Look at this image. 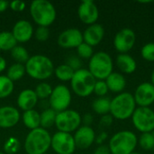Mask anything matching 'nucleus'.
Masks as SVG:
<instances>
[{
	"instance_id": "nucleus-1",
	"label": "nucleus",
	"mask_w": 154,
	"mask_h": 154,
	"mask_svg": "<svg viewBox=\"0 0 154 154\" xmlns=\"http://www.w3.org/2000/svg\"><path fill=\"white\" fill-rule=\"evenodd\" d=\"M137 108L134 95L130 92H122L111 99L110 115L114 119L125 121L132 117Z\"/></svg>"
},
{
	"instance_id": "nucleus-2",
	"label": "nucleus",
	"mask_w": 154,
	"mask_h": 154,
	"mask_svg": "<svg viewBox=\"0 0 154 154\" xmlns=\"http://www.w3.org/2000/svg\"><path fill=\"white\" fill-rule=\"evenodd\" d=\"M51 136L42 127L31 130L24 140V151L27 154H44L51 147Z\"/></svg>"
},
{
	"instance_id": "nucleus-3",
	"label": "nucleus",
	"mask_w": 154,
	"mask_h": 154,
	"mask_svg": "<svg viewBox=\"0 0 154 154\" xmlns=\"http://www.w3.org/2000/svg\"><path fill=\"white\" fill-rule=\"evenodd\" d=\"M26 73L32 79L43 80L49 79L54 73V66L50 58L37 54L31 56L24 64Z\"/></svg>"
},
{
	"instance_id": "nucleus-4",
	"label": "nucleus",
	"mask_w": 154,
	"mask_h": 154,
	"mask_svg": "<svg viewBox=\"0 0 154 154\" xmlns=\"http://www.w3.org/2000/svg\"><path fill=\"white\" fill-rule=\"evenodd\" d=\"M138 145V137L129 130L116 133L108 142L111 154H130L134 152Z\"/></svg>"
},
{
	"instance_id": "nucleus-5",
	"label": "nucleus",
	"mask_w": 154,
	"mask_h": 154,
	"mask_svg": "<svg viewBox=\"0 0 154 154\" xmlns=\"http://www.w3.org/2000/svg\"><path fill=\"white\" fill-rule=\"evenodd\" d=\"M30 14L39 26L49 27L56 19L57 12L54 5L47 0H34L30 5Z\"/></svg>"
},
{
	"instance_id": "nucleus-6",
	"label": "nucleus",
	"mask_w": 154,
	"mask_h": 154,
	"mask_svg": "<svg viewBox=\"0 0 154 154\" xmlns=\"http://www.w3.org/2000/svg\"><path fill=\"white\" fill-rule=\"evenodd\" d=\"M88 69L97 80H106L113 72L114 61L107 52L97 51L89 60Z\"/></svg>"
},
{
	"instance_id": "nucleus-7",
	"label": "nucleus",
	"mask_w": 154,
	"mask_h": 154,
	"mask_svg": "<svg viewBox=\"0 0 154 154\" xmlns=\"http://www.w3.org/2000/svg\"><path fill=\"white\" fill-rule=\"evenodd\" d=\"M97 79L87 69H80L75 71L70 85L72 91L80 97H89L94 92Z\"/></svg>"
},
{
	"instance_id": "nucleus-8",
	"label": "nucleus",
	"mask_w": 154,
	"mask_h": 154,
	"mask_svg": "<svg viewBox=\"0 0 154 154\" xmlns=\"http://www.w3.org/2000/svg\"><path fill=\"white\" fill-rule=\"evenodd\" d=\"M82 124V116L75 110L67 109L57 113L55 125L60 132L71 134L76 132Z\"/></svg>"
},
{
	"instance_id": "nucleus-9",
	"label": "nucleus",
	"mask_w": 154,
	"mask_h": 154,
	"mask_svg": "<svg viewBox=\"0 0 154 154\" xmlns=\"http://www.w3.org/2000/svg\"><path fill=\"white\" fill-rule=\"evenodd\" d=\"M131 119L134 127L141 134L154 132V111L152 108L137 106Z\"/></svg>"
},
{
	"instance_id": "nucleus-10",
	"label": "nucleus",
	"mask_w": 154,
	"mask_h": 154,
	"mask_svg": "<svg viewBox=\"0 0 154 154\" xmlns=\"http://www.w3.org/2000/svg\"><path fill=\"white\" fill-rule=\"evenodd\" d=\"M71 92L65 85L56 86L49 98V104L51 109L59 113L67 110L71 103Z\"/></svg>"
},
{
	"instance_id": "nucleus-11",
	"label": "nucleus",
	"mask_w": 154,
	"mask_h": 154,
	"mask_svg": "<svg viewBox=\"0 0 154 154\" xmlns=\"http://www.w3.org/2000/svg\"><path fill=\"white\" fill-rule=\"evenodd\" d=\"M51 147L57 154H73L77 148L73 135L60 131L51 136Z\"/></svg>"
},
{
	"instance_id": "nucleus-12",
	"label": "nucleus",
	"mask_w": 154,
	"mask_h": 154,
	"mask_svg": "<svg viewBox=\"0 0 154 154\" xmlns=\"http://www.w3.org/2000/svg\"><path fill=\"white\" fill-rule=\"evenodd\" d=\"M136 34L131 28H123L114 37V47L120 53H128L134 46Z\"/></svg>"
},
{
	"instance_id": "nucleus-13",
	"label": "nucleus",
	"mask_w": 154,
	"mask_h": 154,
	"mask_svg": "<svg viewBox=\"0 0 154 154\" xmlns=\"http://www.w3.org/2000/svg\"><path fill=\"white\" fill-rule=\"evenodd\" d=\"M134 98L139 107H150L154 104V86L151 82H143L136 88Z\"/></svg>"
},
{
	"instance_id": "nucleus-14",
	"label": "nucleus",
	"mask_w": 154,
	"mask_h": 154,
	"mask_svg": "<svg viewBox=\"0 0 154 154\" xmlns=\"http://www.w3.org/2000/svg\"><path fill=\"white\" fill-rule=\"evenodd\" d=\"M78 15L79 20L88 25L97 23L99 17L97 5L91 0H84L78 8Z\"/></svg>"
},
{
	"instance_id": "nucleus-15",
	"label": "nucleus",
	"mask_w": 154,
	"mask_h": 154,
	"mask_svg": "<svg viewBox=\"0 0 154 154\" xmlns=\"http://www.w3.org/2000/svg\"><path fill=\"white\" fill-rule=\"evenodd\" d=\"M83 42V33L77 28H69L58 37V44L64 49L78 48Z\"/></svg>"
},
{
	"instance_id": "nucleus-16",
	"label": "nucleus",
	"mask_w": 154,
	"mask_h": 154,
	"mask_svg": "<svg viewBox=\"0 0 154 154\" xmlns=\"http://www.w3.org/2000/svg\"><path fill=\"white\" fill-rule=\"evenodd\" d=\"M96 136V133L91 126H80L73 135L76 147L82 150L89 148L95 143Z\"/></svg>"
},
{
	"instance_id": "nucleus-17",
	"label": "nucleus",
	"mask_w": 154,
	"mask_h": 154,
	"mask_svg": "<svg viewBox=\"0 0 154 154\" xmlns=\"http://www.w3.org/2000/svg\"><path fill=\"white\" fill-rule=\"evenodd\" d=\"M21 118L20 112L12 106L0 107V128L7 129L15 126Z\"/></svg>"
},
{
	"instance_id": "nucleus-18",
	"label": "nucleus",
	"mask_w": 154,
	"mask_h": 154,
	"mask_svg": "<svg viewBox=\"0 0 154 154\" xmlns=\"http://www.w3.org/2000/svg\"><path fill=\"white\" fill-rule=\"evenodd\" d=\"M12 33L17 42H27L33 35V27L29 21L19 20L14 23Z\"/></svg>"
},
{
	"instance_id": "nucleus-19",
	"label": "nucleus",
	"mask_w": 154,
	"mask_h": 154,
	"mask_svg": "<svg viewBox=\"0 0 154 154\" xmlns=\"http://www.w3.org/2000/svg\"><path fill=\"white\" fill-rule=\"evenodd\" d=\"M105 29L99 23L88 25L83 32V42L91 47L98 45L104 39Z\"/></svg>"
},
{
	"instance_id": "nucleus-20",
	"label": "nucleus",
	"mask_w": 154,
	"mask_h": 154,
	"mask_svg": "<svg viewBox=\"0 0 154 154\" xmlns=\"http://www.w3.org/2000/svg\"><path fill=\"white\" fill-rule=\"evenodd\" d=\"M38 103V97L32 89H23L17 97V106L23 112L32 110Z\"/></svg>"
},
{
	"instance_id": "nucleus-21",
	"label": "nucleus",
	"mask_w": 154,
	"mask_h": 154,
	"mask_svg": "<svg viewBox=\"0 0 154 154\" xmlns=\"http://www.w3.org/2000/svg\"><path fill=\"white\" fill-rule=\"evenodd\" d=\"M116 65L124 74H133L137 69V62L129 53H120L116 56Z\"/></svg>"
},
{
	"instance_id": "nucleus-22",
	"label": "nucleus",
	"mask_w": 154,
	"mask_h": 154,
	"mask_svg": "<svg viewBox=\"0 0 154 154\" xmlns=\"http://www.w3.org/2000/svg\"><path fill=\"white\" fill-rule=\"evenodd\" d=\"M105 81L107 85L108 90L113 93H116V94H120V93L124 92V90L125 89V87L127 85L125 77L122 73L115 72V71H113L106 79Z\"/></svg>"
},
{
	"instance_id": "nucleus-23",
	"label": "nucleus",
	"mask_w": 154,
	"mask_h": 154,
	"mask_svg": "<svg viewBox=\"0 0 154 154\" xmlns=\"http://www.w3.org/2000/svg\"><path fill=\"white\" fill-rule=\"evenodd\" d=\"M22 119L23 125L30 130L41 127V116L34 109L23 112Z\"/></svg>"
},
{
	"instance_id": "nucleus-24",
	"label": "nucleus",
	"mask_w": 154,
	"mask_h": 154,
	"mask_svg": "<svg viewBox=\"0 0 154 154\" xmlns=\"http://www.w3.org/2000/svg\"><path fill=\"white\" fill-rule=\"evenodd\" d=\"M111 99L107 97H97L92 103V108L94 112L99 116H105L110 113Z\"/></svg>"
},
{
	"instance_id": "nucleus-25",
	"label": "nucleus",
	"mask_w": 154,
	"mask_h": 154,
	"mask_svg": "<svg viewBox=\"0 0 154 154\" xmlns=\"http://www.w3.org/2000/svg\"><path fill=\"white\" fill-rule=\"evenodd\" d=\"M17 45L12 32H0V51H12Z\"/></svg>"
},
{
	"instance_id": "nucleus-26",
	"label": "nucleus",
	"mask_w": 154,
	"mask_h": 154,
	"mask_svg": "<svg viewBox=\"0 0 154 154\" xmlns=\"http://www.w3.org/2000/svg\"><path fill=\"white\" fill-rule=\"evenodd\" d=\"M25 73H26V71H25V67L23 64L14 63L7 69L6 77L10 80L14 82V81L20 80L24 76Z\"/></svg>"
},
{
	"instance_id": "nucleus-27",
	"label": "nucleus",
	"mask_w": 154,
	"mask_h": 154,
	"mask_svg": "<svg viewBox=\"0 0 154 154\" xmlns=\"http://www.w3.org/2000/svg\"><path fill=\"white\" fill-rule=\"evenodd\" d=\"M40 116H41V127L42 128L47 129L55 125L57 112H55L51 107L44 109L40 114Z\"/></svg>"
},
{
	"instance_id": "nucleus-28",
	"label": "nucleus",
	"mask_w": 154,
	"mask_h": 154,
	"mask_svg": "<svg viewBox=\"0 0 154 154\" xmlns=\"http://www.w3.org/2000/svg\"><path fill=\"white\" fill-rule=\"evenodd\" d=\"M75 71L67 64H61L58 66L56 69H54V74L55 76L61 81L67 82L70 81L73 78Z\"/></svg>"
},
{
	"instance_id": "nucleus-29",
	"label": "nucleus",
	"mask_w": 154,
	"mask_h": 154,
	"mask_svg": "<svg viewBox=\"0 0 154 154\" xmlns=\"http://www.w3.org/2000/svg\"><path fill=\"white\" fill-rule=\"evenodd\" d=\"M14 88V82L10 80L6 75H0V99L9 97Z\"/></svg>"
},
{
	"instance_id": "nucleus-30",
	"label": "nucleus",
	"mask_w": 154,
	"mask_h": 154,
	"mask_svg": "<svg viewBox=\"0 0 154 154\" xmlns=\"http://www.w3.org/2000/svg\"><path fill=\"white\" fill-rule=\"evenodd\" d=\"M11 56L16 61V63H20V64H23V65L26 63V61L30 58L27 50L24 47L20 46V45H16L11 51Z\"/></svg>"
},
{
	"instance_id": "nucleus-31",
	"label": "nucleus",
	"mask_w": 154,
	"mask_h": 154,
	"mask_svg": "<svg viewBox=\"0 0 154 154\" xmlns=\"http://www.w3.org/2000/svg\"><path fill=\"white\" fill-rule=\"evenodd\" d=\"M138 145L144 151L154 150V132L142 134L138 138Z\"/></svg>"
},
{
	"instance_id": "nucleus-32",
	"label": "nucleus",
	"mask_w": 154,
	"mask_h": 154,
	"mask_svg": "<svg viewBox=\"0 0 154 154\" xmlns=\"http://www.w3.org/2000/svg\"><path fill=\"white\" fill-rule=\"evenodd\" d=\"M52 88L49 83L46 82H42L38 84L34 89V92L38 97V99L41 100H46L47 98H50L51 92H52Z\"/></svg>"
},
{
	"instance_id": "nucleus-33",
	"label": "nucleus",
	"mask_w": 154,
	"mask_h": 154,
	"mask_svg": "<svg viewBox=\"0 0 154 154\" xmlns=\"http://www.w3.org/2000/svg\"><path fill=\"white\" fill-rule=\"evenodd\" d=\"M77 53H78V57L79 59H83V60H90L91 57L94 55V51H93V47H91L90 45L87 44L86 42H82L78 48H77Z\"/></svg>"
},
{
	"instance_id": "nucleus-34",
	"label": "nucleus",
	"mask_w": 154,
	"mask_h": 154,
	"mask_svg": "<svg viewBox=\"0 0 154 154\" xmlns=\"http://www.w3.org/2000/svg\"><path fill=\"white\" fill-rule=\"evenodd\" d=\"M19 149H20V142L18 141V139L14 137H9L5 141L4 145V151L5 152V153H16L19 151Z\"/></svg>"
},
{
	"instance_id": "nucleus-35",
	"label": "nucleus",
	"mask_w": 154,
	"mask_h": 154,
	"mask_svg": "<svg viewBox=\"0 0 154 154\" xmlns=\"http://www.w3.org/2000/svg\"><path fill=\"white\" fill-rule=\"evenodd\" d=\"M143 59L149 62L154 61V42H148L144 44L141 50Z\"/></svg>"
},
{
	"instance_id": "nucleus-36",
	"label": "nucleus",
	"mask_w": 154,
	"mask_h": 154,
	"mask_svg": "<svg viewBox=\"0 0 154 154\" xmlns=\"http://www.w3.org/2000/svg\"><path fill=\"white\" fill-rule=\"evenodd\" d=\"M108 88L105 80H97L94 88V92L98 97H104L108 93Z\"/></svg>"
},
{
	"instance_id": "nucleus-37",
	"label": "nucleus",
	"mask_w": 154,
	"mask_h": 154,
	"mask_svg": "<svg viewBox=\"0 0 154 154\" xmlns=\"http://www.w3.org/2000/svg\"><path fill=\"white\" fill-rule=\"evenodd\" d=\"M34 35H35V38L39 42H45L46 40H48V38L50 36V30H49L48 27L39 26L36 29V32H35Z\"/></svg>"
},
{
	"instance_id": "nucleus-38",
	"label": "nucleus",
	"mask_w": 154,
	"mask_h": 154,
	"mask_svg": "<svg viewBox=\"0 0 154 154\" xmlns=\"http://www.w3.org/2000/svg\"><path fill=\"white\" fill-rule=\"evenodd\" d=\"M67 65H69L74 71H77L81 68V65H82V62H81V60L78 57V56H71L68 59V61L66 63Z\"/></svg>"
},
{
	"instance_id": "nucleus-39",
	"label": "nucleus",
	"mask_w": 154,
	"mask_h": 154,
	"mask_svg": "<svg viewBox=\"0 0 154 154\" xmlns=\"http://www.w3.org/2000/svg\"><path fill=\"white\" fill-rule=\"evenodd\" d=\"M9 7L14 12H21L24 10V8L26 7V4L20 0H14L9 3Z\"/></svg>"
},
{
	"instance_id": "nucleus-40",
	"label": "nucleus",
	"mask_w": 154,
	"mask_h": 154,
	"mask_svg": "<svg viewBox=\"0 0 154 154\" xmlns=\"http://www.w3.org/2000/svg\"><path fill=\"white\" fill-rule=\"evenodd\" d=\"M113 123H114V118L110 114L102 116L100 118V121H99V125L103 128H106V127L111 126L113 125Z\"/></svg>"
},
{
	"instance_id": "nucleus-41",
	"label": "nucleus",
	"mask_w": 154,
	"mask_h": 154,
	"mask_svg": "<svg viewBox=\"0 0 154 154\" xmlns=\"http://www.w3.org/2000/svg\"><path fill=\"white\" fill-rule=\"evenodd\" d=\"M94 154H111V152L109 150L108 145H98L96 150L94 151Z\"/></svg>"
},
{
	"instance_id": "nucleus-42",
	"label": "nucleus",
	"mask_w": 154,
	"mask_h": 154,
	"mask_svg": "<svg viewBox=\"0 0 154 154\" xmlns=\"http://www.w3.org/2000/svg\"><path fill=\"white\" fill-rule=\"evenodd\" d=\"M107 137H108V134L106 132H101L97 136H96V141L95 143L98 145H102L104 144V143L107 140Z\"/></svg>"
},
{
	"instance_id": "nucleus-43",
	"label": "nucleus",
	"mask_w": 154,
	"mask_h": 154,
	"mask_svg": "<svg viewBox=\"0 0 154 154\" xmlns=\"http://www.w3.org/2000/svg\"><path fill=\"white\" fill-rule=\"evenodd\" d=\"M94 121V117L91 114L88 113V114H85L82 117V123L84 124V125L86 126H90L92 125Z\"/></svg>"
},
{
	"instance_id": "nucleus-44",
	"label": "nucleus",
	"mask_w": 154,
	"mask_h": 154,
	"mask_svg": "<svg viewBox=\"0 0 154 154\" xmlns=\"http://www.w3.org/2000/svg\"><path fill=\"white\" fill-rule=\"evenodd\" d=\"M9 6V3L5 0H0V13L5 11Z\"/></svg>"
},
{
	"instance_id": "nucleus-45",
	"label": "nucleus",
	"mask_w": 154,
	"mask_h": 154,
	"mask_svg": "<svg viewBox=\"0 0 154 154\" xmlns=\"http://www.w3.org/2000/svg\"><path fill=\"white\" fill-rule=\"evenodd\" d=\"M5 69H6V60L2 56H0V72L4 71Z\"/></svg>"
},
{
	"instance_id": "nucleus-46",
	"label": "nucleus",
	"mask_w": 154,
	"mask_h": 154,
	"mask_svg": "<svg viewBox=\"0 0 154 154\" xmlns=\"http://www.w3.org/2000/svg\"><path fill=\"white\" fill-rule=\"evenodd\" d=\"M151 83L154 86V69L152 70V74H151Z\"/></svg>"
},
{
	"instance_id": "nucleus-47",
	"label": "nucleus",
	"mask_w": 154,
	"mask_h": 154,
	"mask_svg": "<svg viewBox=\"0 0 154 154\" xmlns=\"http://www.w3.org/2000/svg\"><path fill=\"white\" fill-rule=\"evenodd\" d=\"M130 154H141V153H139V152H132V153H130Z\"/></svg>"
},
{
	"instance_id": "nucleus-48",
	"label": "nucleus",
	"mask_w": 154,
	"mask_h": 154,
	"mask_svg": "<svg viewBox=\"0 0 154 154\" xmlns=\"http://www.w3.org/2000/svg\"><path fill=\"white\" fill-rule=\"evenodd\" d=\"M0 154H5V153H4V152H0Z\"/></svg>"
},
{
	"instance_id": "nucleus-49",
	"label": "nucleus",
	"mask_w": 154,
	"mask_h": 154,
	"mask_svg": "<svg viewBox=\"0 0 154 154\" xmlns=\"http://www.w3.org/2000/svg\"><path fill=\"white\" fill-rule=\"evenodd\" d=\"M44 154H47V153H44Z\"/></svg>"
},
{
	"instance_id": "nucleus-50",
	"label": "nucleus",
	"mask_w": 154,
	"mask_h": 154,
	"mask_svg": "<svg viewBox=\"0 0 154 154\" xmlns=\"http://www.w3.org/2000/svg\"><path fill=\"white\" fill-rule=\"evenodd\" d=\"M153 111H154V108H153Z\"/></svg>"
}]
</instances>
